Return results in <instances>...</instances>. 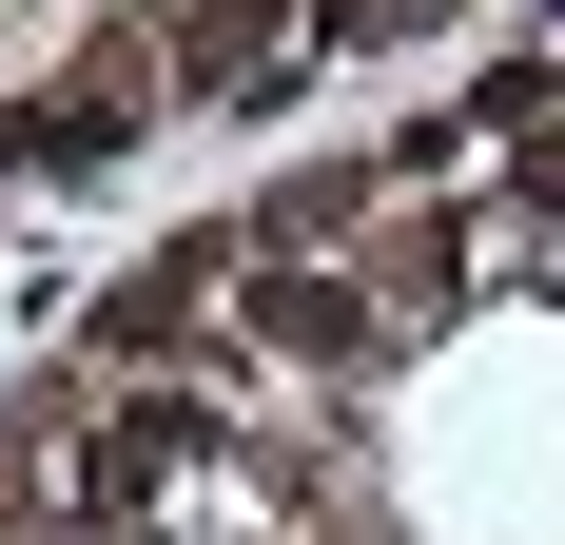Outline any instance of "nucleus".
I'll return each mask as SVG.
<instances>
[{
  "instance_id": "nucleus-7",
  "label": "nucleus",
  "mask_w": 565,
  "mask_h": 545,
  "mask_svg": "<svg viewBox=\"0 0 565 545\" xmlns=\"http://www.w3.org/2000/svg\"><path fill=\"white\" fill-rule=\"evenodd\" d=\"M409 20H449V0H312V40H332V58H371V40H409Z\"/></svg>"
},
{
  "instance_id": "nucleus-6",
  "label": "nucleus",
  "mask_w": 565,
  "mask_h": 545,
  "mask_svg": "<svg viewBox=\"0 0 565 545\" xmlns=\"http://www.w3.org/2000/svg\"><path fill=\"white\" fill-rule=\"evenodd\" d=\"M409 195H391V157H312V175H274L254 195V254H371Z\"/></svg>"
},
{
  "instance_id": "nucleus-8",
  "label": "nucleus",
  "mask_w": 565,
  "mask_h": 545,
  "mask_svg": "<svg viewBox=\"0 0 565 545\" xmlns=\"http://www.w3.org/2000/svg\"><path fill=\"white\" fill-rule=\"evenodd\" d=\"M98 545H157V526H98Z\"/></svg>"
},
{
  "instance_id": "nucleus-4",
  "label": "nucleus",
  "mask_w": 565,
  "mask_h": 545,
  "mask_svg": "<svg viewBox=\"0 0 565 545\" xmlns=\"http://www.w3.org/2000/svg\"><path fill=\"white\" fill-rule=\"evenodd\" d=\"M234 331L292 351V371H391V312L351 272H312V254H254V234H234Z\"/></svg>"
},
{
  "instance_id": "nucleus-1",
  "label": "nucleus",
  "mask_w": 565,
  "mask_h": 545,
  "mask_svg": "<svg viewBox=\"0 0 565 545\" xmlns=\"http://www.w3.org/2000/svg\"><path fill=\"white\" fill-rule=\"evenodd\" d=\"M215 448H234L215 389H195V371H137L117 409H78V429H58V506H78V526H157Z\"/></svg>"
},
{
  "instance_id": "nucleus-5",
  "label": "nucleus",
  "mask_w": 565,
  "mask_h": 545,
  "mask_svg": "<svg viewBox=\"0 0 565 545\" xmlns=\"http://www.w3.org/2000/svg\"><path fill=\"white\" fill-rule=\"evenodd\" d=\"M157 40H175V78H195L215 117H274L292 58H312V0H175Z\"/></svg>"
},
{
  "instance_id": "nucleus-3",
  "label": "nucleus",
  "mask_w": 565,
  "mask_h": 545,
  "mask_svg": "<svg viewBox=\"0 0 565 545\" xmlns=\"http://www.w3.org/2000/svg\"><path fill=\"white\" fill-rule=\"evenodd\" d=\"M215 312H234V234H157V254L78 312V351H98V371H175V351H215Z\"/></svg>"
},
{
  "instance_id": "nucleus-2",
  "label": "nucleus",
  "mask_w": 565,
  "mask_h": 545,
  "mask_svg": "<svg viewBox=\"0 0 565 545\" xmlns=\"http://www.w3.org/2000/svg\"><path fill=\"white\" fill-rule=\"evenodd\" d=\"M157 98H175V40H157V20H117L58 98H0V175H117L137 137H157Z\"/></svg>"
}]
</instances>
